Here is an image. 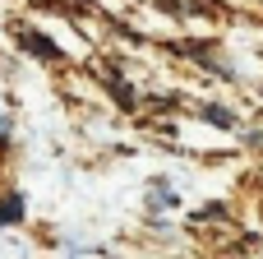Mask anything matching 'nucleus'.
<instances>
[{
    "label": "nucleus",
    "mask_w": 263,
    "mask_h": 259,
    "mask_svg": "<svg viewBox=\"0 0 263 259\" xmlns=\"http://www.w3.org/2000/svg\"><path fill=\"white\" fill-rule=\"evenodd\" d=\"M23 218V195H5L0 199V227H14Z\"/></svg>",
    "instance_id": "f257e3e1"
},
{
    "label": "nucleus",
    "mask_w": 263,
    "mask_h": 259,
    "mask_svg": "<svg viewBox=\"0 0 263 259\" xmlns=\"http://www.w3.org/2000/svg\"><path fill=\"white\" fill-rule=\"evenodd\" d=\"M23 46H28V51H37V56H46V60H60V46H51V37H42V32H28V37H23Z\"/></svg>",
    "instance_id": "f03ea898"
},
{
    "label": "nucleus",
    "mask_w": 263,
    "mask_h": 259,
    "mask_svg": "<svg viewBox=\"0 0 263 259\" xmlns=\"http://www.w3.org/2000/svg\"><path fill=\"white\" fill-rule=\"evenodd\" d=\"M203 120H208V125H222V130H231V125H236V116H231L227 107H203Z\"/></svg>",
    "instance_id": "7ed1b4c3"
}]
</instances>
